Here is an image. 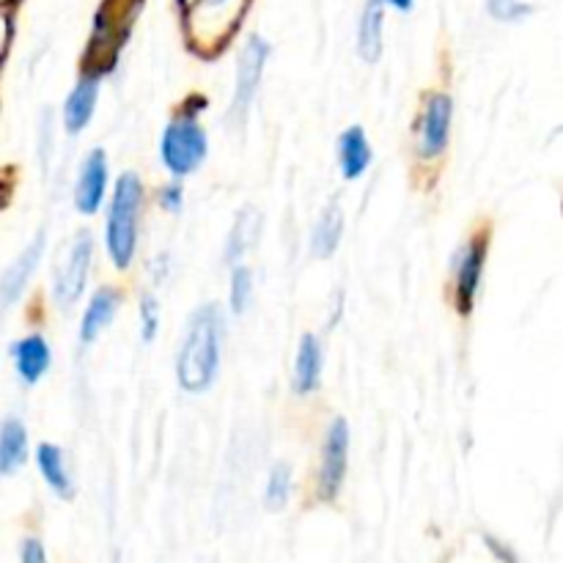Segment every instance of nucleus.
<instances>
[{"label": "nucleus", "instance_id": "obj_2", "mask_svg": "<svg viewBox=\"0 0 563 563\" xmlns=\"http://www.w3.org/2000/svg\"><path fill=\"white\" fill-rule=\"evenodd\" d=\"M143 207V181L141 176L124 170L115 179L113 198L108 209V225H104V247L115 269H130L137 251V223H141Z\"/></svg>", "mask_w": 563, "mask_h": 563}, {"label": "nucleus", "instance_id": "obj_12", "mask_svg": "<svg viewBox=\"0 0 563 563\" xmlns=\"http://www.w3.org/2000/svg\"><path fill=\"white\" fill-rule=\"evenodd\" d=\"M121 300H124V295H121V289H115V286H102V289L93 291L91 300H88L86 306V313H82L80 319V330H77L80 344H93V341L110 328Z\"/></svg>", "mask_w": 563, "mask_h": 563}, {"label": "nucleus", "instance_id": "obj_15", "mask_svg": "<svg viewBox=\"0 0 563 563\" xmlns=\"http://www.w3.org/2000/svg\"><path fill=\"white\" fill-rule=\"evenodd\" d=\"M372 143L363 126H350L339 137V168L344 179H361L372 165Z\"/></svg>", "mask_w": 563, "mask_h": 563}, {"label": "nucleus", "instance_id": "obj_10", "mask_svg": "<svg viewBox=\"0 0 563 563\" xmlns=\"http://www.w3.org/2000/svg\"><path fill=\"white\" fill-rule=\"evenodd\" d=\"M44 242H47L44 240V231H38V234L27 242L25 251L3 269V275H0V313L9 311V308L20 300L22 291L27 289V284H31L33 273H36L38 262H42L44 256Z\"/></svg>", "mask_w": 563, "mask_h": 563}, {"label": "nucleus", "instance_id": "obj_5", "mask_svg": "<svg viewBox=\"0 0 563 563\" xmlns=\"http://www.w3.org/2000/svg\"><path fill=\"white\" fill-rule=\"evenodd\" d=\"M489 253V231H476L454 256V306L462 317H471L482 286L484 264Z\"/></svg>", "mask_w": 563, "mask_h": 563}, {"label": "nucleus", "instance_id": "obj_8", "mask_svg": "<svg viewBox=\"0 0 563 563\" xmlns=\"http://www.w3.org/2000/svg\"><path fill=\"white\" fill-rule=\"evenodd\" d=\"M451 119H454V102L449 93H429L423 102L421 121H418V157L438 159L449 148Z\"/></svg>", "mask_w": 563, "mask_h": 563}, {"label": "nucleus", "instance_id": "obj_14", "mask_svg": "<svg viewBox=\"0 0 563 563\" xmlns=\"http://www.w3.org/2000/svg\"><path fill=\"white\" fill-rule=\"evenodd\" d=\"M322 344L313 333H306L297 344L295 355V372H291V388L295 394L308 396L319 388V379H322Z\"/></svg>", "mask_w": 563, "mask_h": 563}, {"label": "nucleus", "instance_id": "obj_21", "mask_svg": "<svg viewBox=\"0 0 563 563\" xmlns=\"http://www.w3.org/2000/svg\"><path fill=\"white\" fill-rule=\"evenodd\" d=\"M291 495V467L286 462H278V465L269 471L267 489H264V500H267L269 511H280L286 504H289Z\"/></svg>", "mask_w": 563, "mask_h": 563}, {"label": "nucleus", "instance_id": "obj_1", "mask_svg": "<svg viewBox=\"0 0 563 563\" xmlns=\"http://www.w3.org/2000/svg\"><path fill=\"white\" fill-rule=\"evenodd\" d=\"M220 352H223V313L214 302H207L187 319L185 339L176 357L179 388L187 394L212 390L220 372Z\"/></svg>", "mask_w": 563, "mask_h": 563}, {"label": "nucleus", "instance_id": "obj_18", "mask_svg": "<svg viewBox=\"0 0 563 563\" xmlns=\"http://www.w3.org/2000/svg\"><path fill=\"white\" fill-rule=\"evenodd\" d=\"M36 465L42 471V478L47 482V487L53 489L58 498L71 500L75 498V482H71L69 471H66L64 451L53 443H42L36 449Z\"/></svg>", "mask_w": 563, "mask_h": 563}, {"label": "nucleus", "instance_id": "obj_17", "mask_svg": "<svg viewBox=\"0 0 563 563\" xmlns=\"http://www.w3.org/2000/svg\"><path fill=\"white\" fill-rule=\"evenodd\" d=\"M383 25H385V3L383 0H366L357 25V53L366 64H377L383 55Z\"/></svg>", "mask_w": 563, "mask_h": 563}, {"label": "nucleus", "instance_id": "obj_3", "mask_svg": "<svg viewBox=\"0 0 563 563\" xmlns=\"http://www.w3.org/2000/svg\"><path fill=\"white\" fill-rule=\"evenodd\" d=\"M198 108H190V102L174 115V121H168V126L163 130L159 137V159L168 168V174L174 179H185V176L196 174L198 165L207 159L209 141L203 126L198 124Z\"/></svg>", "mask_w": 563, "mask_h": 563}, {"label": "nucleus", "instance_id": "obj_7", "mask_svg": "<svg viewBox=\"0 0 563 563\" xmlns=\"http://www.w3.org/2000/svg\"><path fill=\"white\" fill-rule=\"evenodd\" d=\"M269 58V44L262 36H251L245 47L240 49V60H236V82H234V99H231L229 119L234 124H242L251 110L253 99H256L258 82H262L264 66Z\"/></svg>", "mask_w": 563, "mask_h": 563}, {"label": "nucleus", "instance_id": "obj_4", "mask_svg": "<svg viewBox=\"0 0 563 563\" xmlns=\"http://www.w3.org/2000/svg\"><path fill=\"white\" fill-rule=\"evenodd\" d=\"M91 262H93V240L88 231H80V234L69 242L60 264H55V275H53L55 306L71 308L77 300H80V295L86 291V284H88V273H91Z\"/></svg>", "mask_w": 563, "mask_h": 563}, {"label": "nucleus", "instance_id": "obj_16", "mask_svg": "<svg viewBox=\"0 0 563 563\" xmlns=\"http://www.w3.org/2000/svg\"><path fill=\"white\" fill-rule=\"evenodd\" d=\"M27 462V429L20 418L0 423V476H14Z\"/></svg>", "mask_w": 563, "mask_h": 563}, {"label": "nucleus", "instance_id": "obj_22", "mask_svg": "<svg viewBox=\"0 0 563 563\" xmlns=\"http://www.w3.org/2000/svg\"><path fill=\"white\" fill-rule=\"evenodd\" d=\"M253 297V273L245 264H234L231 267V284H229V306L234 313H245Z\"/></svg>", "mask_w": 563, "mask_h": 563}, {"label": "nucleus", "instance_id": "obj_19", "mask_svg": "<svg viewBox=\"0 0 563 563\" xmlns=\"http://www.w3.org/2000/svg\"><path fill=\"white\" fill-rule=\"evenodd\" d=\"M344 236V209L339 203H328L319 214L317 225L311 234V251L317 258H330L341 245Z\"/></svg>", "mask_w": 563, "mask_h": 563}, {"label": "nucleus", "instance_id": "obj_23", "mask_svg": "<svg viewBox=\"0 0 563 563\" xmlns=\"http://www.w3.org/2000/svg\"><path fill=\"white\" fill-rule=\"evenodd\" d=\"M159 333V302L152 295L141 297V339L154 341Z\"/></svg>", "mask_w": 563, "mask_h": 563}, {"label": "nucleus", "instance_id": "obj_25", "mask_svg": "<svg viewBox=\"0 0 563 563\" xmlns=\"http://www.w3.org/2000/svg\"><path fill=\"white\" fill-rule=\"evenodd\" d=\"M157 198H159V207H163L165 212H181V203H185V190H181L179 181H170V185L159 187Z\"/></svg>", "mask_w": 563, "mask_h": 563}, {"label": "nucleus", "instance_id": "obj_11", "mask_svg": "<svg viewBox=\"0 0 563 563\" xmlns=\"http://www.w3.org/2000/svg\"><path fill=\"white\" fill-rule=\"evenodd\" d=\"M11 361H14L16 377H20L22 383L38 385L44 379V374L49 372L53 352H49L47 339H44L42 333H31L11 344Z\"/></svg>", "mask_w": 563, "mask_h": 563}, {"label": "nucleus", "instance_id": "obj_9", "mask_svg": "<svg viewBox=\"0 0 563 563\" xmlns=\"http://www.w3.org/2000/svg\"><path fill=\"white\" fill-rule=\"evenodd\" d=\"M104 196H108V154L104 148H91L75 181V209L91 218L102 209Z\"/></svg>", "mask_w": 563, "mask_h": 563}, {"label": "nucleus", "instance_id": "obj_27", "mask_svg": "<svg viewBox=\"0 0 563 563\" xmlns=\"http://www.w3.org/2000/svg\"><path fill=\"white\" fill-rule=\"evenodd\" d=\"M383 3L394 5L396 11H410V9H412V3H416V0H383Z\"/></svg>", "mask_w": 563, "mask_h": 563}, {"label": "nucleus", "instance_id": "obj_6", "mask_svg": "<svg viewBox=\"0 0 563 563\" xmlns=\"http://www.w3.org/2000/svg\"><path fill=\"white\" fill-rule=\"evenodd\" d=\"M346 465H350V423L344 418H335L324 434L322 462H319L317 473V495L322 504L339 498L346 478Z\"/></svg>", "mask_w": 563, "mask_h": 563}, {"label": "nucleus", "instance_id": "obj_26", "mask_svg": "<svg viewBox=\"0 0 563 563\" xmlns=\"http://www.w3.org/2000/svg\"><path fill=\"white\" fill-rule=\"evenodd\" d=\"M20 555H22V563H49L47 553H44V544L33 537L22 542Z\"/></svg>", "mask_w": 563, "mask_h": 563}, {"label": "nucleus", "instance_id": "obj_20", "mask_svg": "<svg viewBox=\"0 0 563 563\" xmlns=\"http://www.w3.org/2000/svg\"><path fill=\"white\" fill-rule=\"evenodd\" d=\"M256 234H258V212H253V209H242L240 218L234 220V229H231L229 242H225V262H229L231 267L242 262L247 247L256 242Z\"/></svg>", "mask_w": 563, "mask_h": 563}, {"label": "nucleus", "instance_id": "obj_24", "mask_svg": "<svg viewBox=\"0 0 563 563\" xmlns=\"http://www.w3.org/2000/svg\"><path fill=\"white\" fill-rule=\"evenodd\" d=\"M489 11H493L495 20H504V22H515L522 20V16L531 11V5L520 3V0H487Z\"/></svg>", "mask_w": 563, "mask_h": 563}, {"label": "nucleus", "instance_id": "obj_13", "mask_svg": "<svg viewBox=\"0 0 563 563\" xmlns=\"http://www.w3.org/2000/svg\"><path fill=\"white\" fill-rule=\"evenodd\" d=\"M97 99H99V77L82 71V77L75 82V88H71L69 97H66L64 102V126L69 135H77V132L86 130L93 110H97Z\"/></svg>", "mask_w": 563, "mask_h": 563}]
</instances>
